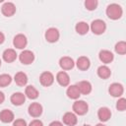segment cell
<instances>
[{
	"label": "cell",
	"instance_id": "6da1fadb",
	"mask_svg": "<svg viewBox=\"0 0 126 126\" xmlns=\"http://www.w3.org/2000/svg\"><path fill=\"white\" fill-rule=\"evenodd\" d=\"M122 8L118 4H110L106 8V15L111 20H118L122 16Z\"/></svg>",
	"mask_w": 126,
	"mask_h": 126
},
{
	"label": "cell",
	"instance_id": "7a4b0ae2",
	"mask_svg": "<svg viewBox=\"0 0 126 126\" xmlns=\"http://www.w3.org/2000/svg\"><path fill=\"white\" fill-rule=\"evenodd\" d=\"M91 30L94 34H101L106 30V25L102 20H94L91 24Z\"/></svg>",
	"mask_w": 126,
	"mask_h": 126
},
{
	"label": "cell",
	"instance_id": "3957f363",
	"mask_svg": "<svg viewBox=\"0 0 126 126\" xmlns=\"http://www.w3.org/2000/svg\"><path fill=\"white\" fill-rule=\"evenodd\" d=\"M88 109H89V105L84 100H77L73 103V110L76 114L84 115L88 112Z\"/></svg>",
	"mask_w": 126,
	"mask_h": 126
},
{
	"label": "cell",
	"instance_id": "277c9868",
	"mask_svg": "<svg viewBox=\"0 0 126 126\" xmlns=\"http://www.w3.org/2000/svg\"><path fill=\"white\" fill-rule=\"evenodd\" d=\"M19 59H20L21 63H23L25 65H29V64H32L33 62L34 55L31 50H24L20 53Z\"/></svg>",
	"mask_w": 126,
	"mask_h": 126
},
{
	"label": "cell",
	"instance_id": "5b68a950",
	"mask_svg": "<svg viewBox=\"0 0 126 126\" xmlns=\"http://www.w3.org/2000/svg\"><path fill=\"white\" fill-rule=\"evenodd\" d=\"M59 36L60 33L55 28H50L45 32V39L48 42H56L59 39Z\"/></svg>",
	"mask_w": 126,
	"mask_h": 126
},
{
	"label": "cell",
	"instance_id": "8992f818",
	"mask_svg": "<svg viewBox=\"0 0 126 126\" xmlns=\"http://www.w3.org/2000/svg\"><path fill=\"white\" fill-rule=\"evenodd\" d=\"M108 92L109 94L112 95V96H115V97H118V96H121L123 92H124V88L121 84L119 83H113L109 86V89H108Z\"/></svg>",
	"mask_w": 126,
	"mask_h": 126
},
{
	"label": "cell",
	"instance_id": "52a82bcc",
	"mask_svg": "<svg viewBox=\"0 0 126 126\" xmlns=\"http://www.w3.org/2000/svg\"><path fill=\"white\" fill-rule=\"evenodd\" d=\"M27 43H28V40H27V37L22 34V33H19L17 34L15 37H14V40H13V44L16 48H19V49H23L27 46Z\"/></svg>",
	"mask_w": 126,
	"mask_h": 126
},
{
	"label": "cell",
	"instance_id": "ba28073f",
	"mask_svg": "<svg viewBox=\"0 0 126 126\" xmlns=\"http://www.w3.org/2000/svg\"><path fill=\"white\" fill-rule=\"evenodd\" d=\"M40 84L44 87H49L54 82V77L50 72H43L39 77Z\"/></svg>",
	"mask_w": 126,
	"mask_h": 126
},
{
	"label": "cell",
	"instance_id": "9c48e42d",
	"mask_svg": "<svg viewBox=\"0 0 126 126\" xmlns=\"http://www.w3.org/2000/svg\"><path fill=\"white\" fill-rule=\"evenodd\" d=\"M2 14L6 17H11L16 13V7L12 2H5L1 8Z\"/></svg>",
	"mask_w": 126,
	"mask_h": 126
},
{
	"label": "cell",
	"instance_id": "30bf717a",
	"mask_svg": "<svg viewBox=\"0 0 126 126\" xmlns=\"http://www.w3.org/2000/svg\"><path fill=\"white\" fill-rule=\"evenodd\" d=\"M29 113L32 117H38L42 113V106L38 102H32L29 106Z\"/></svg>",
	"mask_w": 126,
	"mask_h": 126
},
{
	"label": "cell",
	"instance_id": "8fae6325",
	"mask_svg": "<svg viewBox=\"0 0 126 126\" xmlns=\"http://www.w3.org/2000/svg\"><path fill=\"white\" fill-rule=\"evenodd\" d=\"M59 65L60 67L63 69V70H71L75 63H74V60L71 58V57H68V56H64L62 58H60L59 60Z\"/></svg>",
	"mask_w": 126,
	"mask_h": 126
},
{
	"label": "cell",
	"instance_id": "7c38bea8",
	"mask_svg": "<svg viewBox=\"0 0 126 126\" xmlns=\"http://www.w3.org/2000/svg\"><path fill=\"white\" fill-rule=\"evenodd\" d=\"M76 86H77V88H78L80 94H89L92 92V85H91V83L88 82V81H81V82H79Z\"/></svg>",
	"mask_w": 126,
	"mask_h": 126
},
{
	"label": "cell",
	"instance_id": "4fadbf2b",
	"mask_svg": "<svg viewBox=\"0 0 126 126\" xmlns=\"http://www.w3.org/2000/svg\"><path fill=\"white\" fill-rule=\"evenodd\" d=\"M56 80H57L58 84H59L60 86H62V87H66V86H68L69 83H70V77H69V75H68L66 72H64V71H61V72L57 73V75H56Z\"/></svg>",
	"mask_w": 126,
	"mask_h": 126
},
{
	"label": "cell",
	"instance_id": "5bb4252c",
	"mask_svg": "<svg viewBox=\"0 0 126 126\" xmlns=\"http://www.w3.org/2000/svg\"><path fill=\"white\" fill-rule=\"evenodd\" d=\"M77 116L73 112H66L63 115V122L68 126H74L77 124Z\"/></svg>",
	"mask_w": 126,
	"mask_h": 126
},
{
	"label": "cell",
	"instance_id": "9a60e30c",
	"mask_svg": "<svg viewBox=\"0 0 126 126\" xmlns=\"http://www.w3.org/2000/svg\"><path fill=\"white\" fill-rule=\"evenodd\" d=\"M98 57H99V60L102 63H105V64L110 63L114 58L112 52H110L109 50H101L98 54Z\"/></svg>",
	"mask_w": 126,
	"mask_h": 126
},
{
	"label": "cell",
	"instance_id": "2e32d148",
	"mask_svg": "<svg viewBox=\"0 0 126 126\" xmlns=\"http://www.w3.org/2000/svg\"><path fill=\"white\" fill-rule=\"evenodd\" d=\"M26 100V95L23 93H14L11 95V102L14 105H22Z\"/></svg>",
	"mask_w": 126,
	"mask_h": 126
},
{
	"label": "cell",
	"instance_id": "e0dca14e",
	"mask_svg": "<svg viewBox=\"0 0 126 126\" xmlns=\"http://www.w3.org/2000/svg\"><path fill=\"white\" fill-rule=\"evenodd\" d=\"M2 56H3V59H4L6 62L11 63V62H14V61L16 60V58H17V53H16V51H15L14 49L8 48V49L4 50Z\"/></svg>",
	"mask_w": 126,
	"mask_h": 126
},
{
	"label": "cell",
	"instance_id": "ac0fdd59",
	"mask_svg": "<svg viewBox=\"0 0 126 126\" xmlns=\"http://www.w3.org/2000/svg\"><path fill=\"white\" fill-rule=\"evenodd\" d=\"M77 67L82 70V71H85V70H88L90 68V65H91V62H90V59L86 56H81L78 58L77 60Z\"/></svg>",
	"mask_w": 126,
	"mask_h": 126
},
{
	"label": "cell",
	"instance_id": "d6986e66",
	"mask_svg": "<svg viewBox=\"0 0 126 126\" xmlns=\"http://www.w3.org/2000/svg\"><path fill=\"white\" fill-rule=\"evenodd\" d=\"M111 116V111L107 107H100L97 111V117L100 121L105 122L107 121Z\"/></svg>",
	"mask_w": 126,
	"mask_h": 126
},
{
	"label": "cell",
	"instance_id": "ffe728a7",
	"mask_svg": "<svg viewBox=\"0 0 126 126\" xmlns=\"http://www.w3.org/2000/svg\"><path fill=\"white\" fill-rule=\"evenodd\" d=\"M0 120L4 123H9L14 120V113L9 109H3L0 112Z\"/></svg>",
	"mask_w": 126,
	"mask_h": 126
},
{
	"label": "cell",
	"instance_id": "44dd1931",
	"mask_svg": "<svg viewBox=\"0 0 126 126\" xmlns=\"http://www.w3.org/2000/svg\"><path fill=\"white\" fill-rule=\"evenodd\" d=\"M16 84L20 87H24L27 83H28V76L24 73V72H18L16 75H15V78H14Z\"/></svg>",
	"mask_w": 126,
	"mask_h": 126
},
{
	"label": "cell",
	"instance_id": "7402d4cb",
	"mask_svg": "<svg viewBox=\"0 0 126 126\" xmlns=\"http://www.w3.org/2000/svg\"><path fill=\"white\" fill-rule=\"evenodd\" d=\"M97 75L101 79H108L110 77V75H111V71L107 66L101 65V66H99L97 68Z\"/></svg>",
	"mask_w": 126,
	"mask_h": 126
},
{
	"label": "cell",
	"instance_id": "603a6c76",
	"mask_svg": "<svg viewBox=\"0 0 126 126\" xmlns=\"http://www.w3.org/2000/svg\"><path fill=\"white\" fill-rule=\"evenodd\" d=\"M66 94H67V95H68L70 98H73V99H77V98H79V96L81 95V94H80V92H79V90H78V88H77L76 85L70 86V87L67 89Z\"/></svg>",
	"mask_w": 126,
	"mask_h": 126
},
{
	"label": "cell",
	"instance_id": "cb8c5ba5",
	"mask_svg": "<svg viewBox=\"0 0 126 126\" xmlns=\"http://www.w3.org/2000/svg\"><path fill=\"white\" fill-rule=\"evenodd\" d=\"M25 95H27L30 99H35L38 96V92L34 87L28 86L26 88V91H25Z\"/></svg>",
	"mask_w": 126,
	"mask_h": 126
},
{
	"label": "cell",
	"instance_id": "d4e9b609",
	"mask_svg": "<svg viewBox=\"0 0 126 126\" xmlns=\"http://www.w3.org/2000/svg\"><path fill=\"white\" fill-rule=\"evenodd\" d=\"M76 32L79 33V34H86L88 32H89V25L86 23V22H79L76 27Z\"/></svg>",
	"mask_w": 126,
	"mask_h": 126
},
{
	"label": "cell",
	"instance_id": "484cf974",
	"mask_svg": "<svg viewBox=\"0 0 126 126\" xmlns=\"http://www.w3.org/2000/svg\"><path fill=\"white\" fill-rule=\"evenodd\" d=\"M12 82V78L10 75L8 74H2L0 75V87L1 88H4V87H7L8 85H10Z\"/></svg>",
	"mask_w": 126,
	"mask_h": 126
},
{
	"label": "cell",
	"instance_id": "4316f807",
	"mask_svg": "<svg viewBox=\"0 0 126 126\" xmlns=\"http://www.w3.org/2000/svg\"><path fill=\"white\" fill-rule=\"evenodd\" d=\"M115 51L118 53V54H121V55H124L126 53V42L125 41H119L115 44Z\"/></svg>",
	"mask_w": 126,
	"mask_h": 126
},
{
	"label": "cell",
	"instance_id": "83f0119b",
	"mask_svg": "<svg viewBox=\"0 0 126 126\" xmlns=\"http://www.w3.org/2000/svg\"><path fill=\"white\" fill-rule=\"evenodd\" d=\"M97 1L96 0H86L85 1V7L90 10V11H93L94 10L96 7H97Z\"/></svg>",
	"mask_w": 126,
	"mask_h": 126
},
{
	"label": "cell",
	"instance_id": "f1b7e54d",
	"mask_svg": "<svg viewBox=\"0 0 126 126\" xmlns=\"http://www.w3.org/2000/svg\"><path fill=\"white\" fill-rule=\"evenodd\" d=\"M116 108L119 111H124L126 108V99L124 97H121L118 99L117 103H116Z\"/></svg>",
	"mask_w": 126,
	"mask_h": 126
},
{
	"label": "cell",
	"instance_id": "f546056e",
	"mask_svg": "<svg viewBox=\"0 0 126 126\" xmlns=\"http://www.w3.org/2000/svg\"><path fill=\"white\" fill-rule=\"evenodd\" d=\"M13 126H27V122L24 119H17L14 121Z\"/></svg>",
	"mask_w": 126,
	"mask_h": 126
},
{
	"label": "cell",
	"instance_id": "4dcf8cb0",
	"mask_svg": "<svg viewBox=\"0 0 126 126\" xmlns=\"http://www.w3.org/2000/svg\"><path fill=\"white\" fill-rule=\"evenodd\" d=\"M29 126H43V123L38 119H34L30 123Z\"/></svg>",
	"mask_w": 126,
	"mask_h": 126
},
{
	"label": "cell",
	"instance_id": "1f68e13d",
	"mask_svg": "<svg viewBox=\"0 0 126 126\" xmlns=\"http://www.w3.org/2000/svg\"><path fill=\"white\" fill-rule=\"evenodd\" d=\"M49 126H63V124L61 122H59V121H52L49 124Z\"/></svg>",
	"mask_w": 126,
	"mask_h": 126
},
{
	"label": "cell",
	"instance_id": "d6a6232c",
	"mask_svg": "<svg viewBox=\"0 0 126 126\" xmlns=\"http://www.w3.org/2000/svg\"><path fill=\"white\" fill-rule=\"evenodd\" d=\"M4 40H5V35L2 32H0V44H2L4 42Z\"/></svg>",
	"mask_w": 126,
	"mask_h": 126
},
{
	"label": "cell",
	"instance_id": "836d02e7",
	"mask_svg": "<svg viewBox=\"0 0 126 126\" xmlns=\"http://www.w3.org/2000/svg\"><path fill=\"white\" fill-rule=\"evenodd\" d=\"M4 100H5V95H4V94H3L2 92H0V104H1Z\"/></svg>",
	"mask_w": 126,
	"mask_h": 126
},
{
	"label": "cell",
	"instance_id": "e575fe53",
	"mask_svg": "<svg viewBox=\"0 0 126 126\" xmlns=\"http://www.w3.org/2000/svg\"><path fill=\"white\" fill-rule=\"evenodd\" d=\"M96 126H105V125H103V124H101V123H99V124H97Z\"/></svg>",
	"mask_w": 126,
	"mask_h": 126
},
{
	"label": "cell",
	"instance_id": "d590c367",
	"mask_svg": "<svg viewBox=\"0 0 126 126\" xmlns=\"http://www.w3.org/2000/svg\"><path fill=\"white\" fill-rule=\"evenodd\" d=\"M83 126H91V125H88V124H85V125H83Z\"/></svg>",
	"mask_w": 126,
	"mask_h": 126
},
{
	"label": "cell",
	"instance_id": "8d00e7d4",
	"mask_svg": "<svg viewBox=\"0 0 126 126\" xmlns=\"http://www.w3.org/2000/svg\"><path fill=\"white\" fill-rule=\"evenodd\" d=\"M0 66H1V60H0Z\"/></svg>",
	"mask_w": 126,
	"mask_h": 126
}]
</instances>
